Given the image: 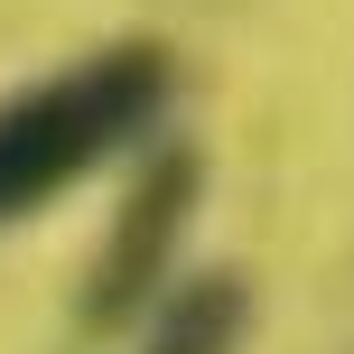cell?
<instances>
[{"label":"cell","instance_id":"6da1fadb","mask_svg":"<svg viewBox=\"0 0 354 354\" xmlns=\"http://www.w3.org/2000/svg\"><path fill=\"white\" fill-rule=\"evenodd\" d=\"M177 103V56L159 37H122L93 47L84 66L47 75V84L0 103V224L56 205L66 187H84L103 159L140 149Z\"/></svg>","mask_w":354,"mask_h":354},{"label":"cell","instance_id":"7a4b0ae2","mask_svg":"<svg viewBox=\"0 0 354 354\" xmlns=\"http://www.w3.org/2000/svg\"><path fill=\"white\" fill-rule=\"evenodd\" d=\"M196 205H205V149L196 140H149V159H140L103 252L84 270V308H75L84 336H122L131 317H149L168 299V270H177V243H187Z\"/></svg>","mask_w":354,"mask_h":354},{"label":"cell","instance_id":"3957f363","mask_svg":"<svg viewBox=\"0 0 354 354\" xmlns=\"http://www.w3.org/2000/svg\"><path fill=\"white\" fill-rule=\"evenodd\" d=\"M243 326H252V280L243 270H196V280H177L149 308L140 354H233Z\"/></svg>","mask_w":354,"mask_h":354}]
</instances>
